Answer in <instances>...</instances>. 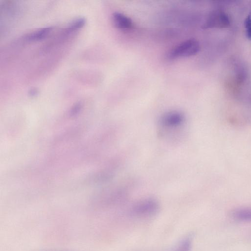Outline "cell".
<instances>
[{"label": "cell", "instance_id": "cell-1", "mask_svg": "<svg viewBox=\"0 0 251 251\" xmlns=\"http://www.w3.org/2000/svg\"><path fill=\"white\" fill-rule=\"evenodd\" d=\"M200 49L199 42L195 39H189L173 48L168 53V57L170 59L190 57L196 54Z\"/></svg>", "mask_w": 251, "mask_h": 251}, {"label": "cell", "instance_id": "cell-2", "mask_svg": "<svg viewBox=\"0 0 251 251\" xmlns=\"http://www.w3.org/2000/svg\"><path fill=\"white\" fill-rule=\"evenodd\" d=\"M229 16L222 9L212 11L208 15L203 25L204 28H224L230 26Z\"/></svg>", "mask_w": 251, "mask_h": 251}, {"label": "cell", "instance_id": "cell-3", "mask_svg": "<svg viewBox=\"0 0 251 251\" xmlns=\"http://www.w3.org/2000/svg\"><path fill=\"white\" fill-rule=\"evenodd\" d=\"M158 203L152 199L145 200L134 205L132 213L138 217H147L154 214L158 209Z\"/></svg>", "mask_w": 251, "mask_h": 251}, {"label": "cell", "instance_id": "cell-4", "mask_svg": "<svg viewBox=\"0 0 251 251\" xmlns=\"http://www.w3.org/2000/svg\"><path fill=\"white\" fill-rule=\"evenodd\" d=\"M185 117L177 111H171L164 114L159 120L160 124L164 127L176 128L183 124Z\"/></svg>", "mask_w": 251, "mask_h": 251}, {"label": "cell", "instance_id": "cell-5", "mask_svg": "<svg viewBox=\"0 0 251 251\" xmlns=\"http://www.w3.org/2000/svg\"><path fill=\"white\" fill-rule=\"evenodd\" d=\"M112 19L113 23L117 28L128 29L133 26V23L131 20L121 13L115 12L113 14Z\"/></svg>", "mask_w": 251, "mask_h": 251}, {"label": "cell", "instance_id": "cell-6", "mask_svg": "<svg viewBox=\"0 0 251 251\" xmlns=\"http://www.w3.org/2000/svg\"><path fill=\"white\" fill-rule=\"evenodd\" d=\"M231 217L238 221L251 222V207H240L234 209L230 214Z\"/></svg>", "mask_w": 251, "mask_h": 251}, {"label": "cell", "instance_id": "cell-7", "mask_svg": "<svg viewBox=\"0 0 251 251\" xmlns=\"http://www.w3.org/2000/svg\"><path fill=\"white\" fill-rule=\"evenodd\" d=\"M52 29L51 27L41 28L29 34L27 40L29 41H37L45 38Z\"/></svg>", "mask_w": 251, "mask_h": 251}, {"label": "cell", "instance_id": "cell-8", "mask_svg": "<svg viewBox=\"0 0 251 251\" xmlns=\"http://www.w3.org/2000/svg\"><path fill=\"white\" fill-rule=\"evenodd\" d=\"M244 25L246 36L248 39L251 40V11L246 17Z\"/></svg>", "mask_w": 251, "mask_h": 251}, {"label": "cell", "instance_id": "cell-9", "mask_svg": "<svg viewBox=\"0 0 251 251\" xmlns=\"http://www.w3.org/2000/svg\"><path fill=\"white\" fill-rule=\"evenodd\" d=\"M191 247V240L189 238H187L178 245L175 251H189Z\"/></svg>", "mask_w": 251, "mask_h": 251}, {"label": "cell", "instance_id": "cell-10", "mask_svg": "<svg viewBox=\"0 0 251 251\" xmlns=\"http://www.w3.org/2000/svg\"><path fill=\"white\" fill-rule=\"evenodd\" d=\"M85 20L82 18L78 19L72 23L69 27V30L73 31L82 27L85 24Z\"/></svg>", "mask_w": 251, "mask_h": 251}, {"label": "cell", "instance_id": "cell-11", "mask_svg": "<svg viewBox=\"0 0 251 251\" xmlns=\"http://www.w3.org/2000/svg\"><path fill=\"white\" fill-rule=\"evenodd\" d=\"M81 108V105L80 104H76L72 108L71 113L73 114L77 113Z\"/></svg>", "mask_w": 251, "mask_h": 251}, {"label": "cell", "instance_id": "cell-12", "mask_svg": "<svg viewBox=\"0 0 251 251\" xmlns=\"http://www.w3.org/2000/svg\"><path fill=\"white\" fill-rule=\"evenodd\" d=\"M43 251H69L67 250H46Z\"/></svg>", "mask_w": 251, "mask_h": 251}]
</instances>
